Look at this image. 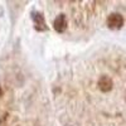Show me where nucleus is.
<instances>
[{
  "label": "nucleus",
  "instance_id": "6",
  "mask_svg": "<svg viewBox=\"0 0 126 126\" xmlns=\"http://www.w3.org/2000/svg\"><path fill=\"white\" fill-rule=\"evenodd\" d=\"M125 98H126V93H125Z\"/></svg>",
  "mask_w": 126,
  "mask_h": 126
},
{
  "label": "nucleus",
  "instance_id": "2",
  "mask_svg": "<svg viewBox=\"0 0 126 126\" xmlns=\"http://www.w3.org/2000/svg\"><path fill=\"white\" fill-rule=\"evenodd\" d=\"M32 18L34 20V27L37 30H47V25H46V22H44V16L42 13L39 12H33L32 13Z\"/></svg>",
  "mask_w": 126,
  "mask_h": 126
},
{
  "label": "nucleus",
  "instance_id": "1",
  "mask_svg": "<svg viewBox=\"0 0 126 126\" xmlns=\"http://www.w3.org/2000/svg\"><path fill=\"white\" fill-rule=\"evenodd\" d=\"M107 25L111 29H120L124 25V18H122V15H120L117 13H112L111 15H109V18H107Z\"/></svg>",
  "mask_w": 126,
  "mask_h": 126
},
{
  "label": "nucleus",
  "instance_id": "4",
  "mask_svg": "<svg viewBox=\"0 0 126 126\" xmlns=\"http://www.w3.org/2000/svg\"><path fill=\"white\" fill-rule=\"evenodd\" d=\"M53 28L59 32V33H62V32H64L66 28H67V19H66V15L64 14H59L53 22Z\"/></svg>",
  "mask_w": 126,
  "mask_h": 126
},
{
  "label": "nucleus",
  "instance_id": "5",
  "mask_svg": "<svg viewBox=\"0 0 126 126\" xmlns=\"http://www.w3.org/2000/svg\"><path fill=\"white\" fill-rule=\"evenodd\" d=\"M1 93H3V91H1V87H0V96H1Z\"/></svg>",
  "mask_w": 126,
  "mask_h": 126
},
{
  "label": "nucleus",
  "instance_id": "3",
  "mask_svg": "<svg viewBox=\"0 0 126 126\" xmlns=\"http://www.w3.org/2000/svg\"><path fill=\"white\" fill-rule=\"evenodd\" d=\"M97 86L102 92H109V91L112 90L113 83H112V79L109 76H101L98 82H97Z\"/></svg>",
  "mask_w": 126,
  "mask_h": 126
}]
</instances>
